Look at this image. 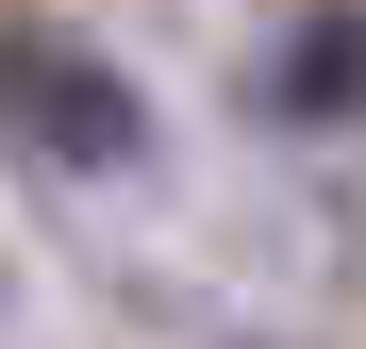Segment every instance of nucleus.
I'll use <instances>...</instances> for the list:
<instances>
[{
	"instance_id": "f257e3e1",
	"label": "nucleus",
	"mask_w": 366,
	"mask_h": 349,
	"mask_svg": "<svg viewBox=\"0 0 366 349\" xmlns=\"http://www.w3.org/2000/svg\"><path fill=\"white\" fill-rule=\"evenodd\" d=\"M0 133L34 166H134L150 150V100L100 67L84 34H0Z\"/></svg>"
},
{
	"instance_id": "f03ea898",
	"label": "nucleus",
	"mask_w": 366,
	"mask_h": 349,
	"mask_svg": "<svg viewBox=\"0 0 366 349\" xmlns=\"http://www.w3.org/2000/svg\"><path fill=\"white\" fill-rule=\"evenodd\" d=\"M283 116H350V17H333V0H317L300 50H283Z\"/></svg>"
}]
</instances>
